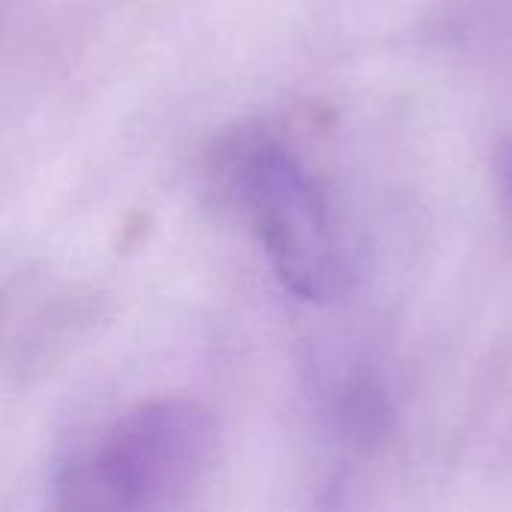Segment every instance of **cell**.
Wrapping results in <instances>:
<instances>
[{
	"label": "cell",
	"mask_w": 512,
	"mask_h": 512,
	"mask_svg": "<svg viewBox=\"0 0 512 512\" xmlns=\"http://www.w3.org/2000/svg\"><path fill=\"white\" fill-rule=\"evenodd\" d=\"M240 186L279 279L306 300L327 297L339 276L336 234L303 165L285 147L261 141L243 156Z\"/></svg>",
	"instance_id": "cell-2"
},
{
	"label": "cell",
	"mask_w": 512,
	"mask_h": 512,
	"mask_svg": "<svg viewBox=\"0 0 512 512\" xmlns=\"http://www.w3.org/2000/svg\"><path fill=\"white\" fill-rule=\"evenodd\" d=\"M210 456L213 426L198 405H144L66 468L54 512H192Z\"/></svg>",
	"instance_id": "cell-1"
}]
</instances>
